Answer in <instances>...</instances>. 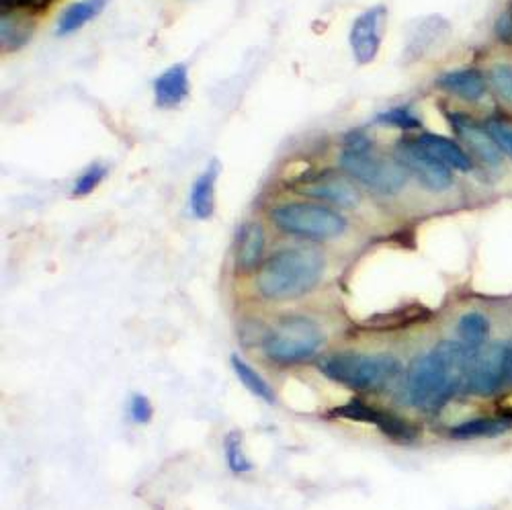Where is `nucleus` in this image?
<instances>
[{
  "mask_svg": "<svg viewBox=\"0 0 512 510\" xmlns=\"http://www.w3.org/2000/svg\"><path fill=\"white\" fill-rule=\"evenodd\" d=\"M472 355L461 343L443 340L433 351L416 357L404 379L406 402L429 412L443 408L465 386V371Z\"/></svg>",
  "mask_w": 512,
  "mask_h": 510,
  "instance_id": "1",
  "label": "nucleus"
},
{
  "mask_svg": "<svg viewBox=\"0 0 512 510\" xmlns=\"http://www.w3.org/2000/svg\"><path fill=\"white\" fill-rule=\"evenodd\" d=\"M326 261L314 248H281L256 271V289L271 302H291L312 293L324 275Z\"/></svg>",
  "mask_w": 512,
  "mask_h": 510,
  "instance_id": "2",
  "label": "nucleus"
},
{
  "mask_svg": "<svg viewBox=\"0 0 512 510\" xmlns=\"http://www.w3.org/2000/svg\"><path fill=\"white\" fill-rule=\"evenodd\" d=\"M340 168L345 170L347 177L379 197L400 193L408 181V170L398 160L379 156L363 132H351L345 138L343 152H340Z\"/></svg>",
  "mask_w": 512,
  "mask_h": 510,
  "instance_id": "3",
  "label": "nucleus"
},
{
  "mask_svg": "<svg viewBox=\"0 0 512 510\" xmlns=\"http://www.w3.org/2000/svg\"><path fill=\"white\" fill-rule=\"evenodd\" d=\"M322 375L355 392H375L400 375V361L392 355L334 353L318 363Z\"/></svg>",
  "mask_w": 512,
  "mask_h": 510,
  "instance_id": "4",
  "label": "nucleus"
},
{
  "mask_svg": "<svg viewBox=\"0 0 512 510\" xmlns=\"http://www.w3.org/2000/svg\"><path fill=\"white\" fill-rule=\"evenodd\" d=\"M322 330L308 316H285L263 336V355L279 365L293 367L310 361L322 347Z\"/></svg>",
  "mask_w": 512,
  "mask_h": 510,
  "instance_id": "5",
  "label": "nucleus"
},
{
  "mask_svg": "<svg viewBox=\"0 0 512 510\" xmlns=\"http://www.w3.org/2000/svg\"><path fill=\"white\" fill-rule=\"evenodd\" d=\"M271 222L293 238H302L310 242H326L343 236L347 232V220L320 203L293 201L283 203L271 209Z\"/></svg>",
  "mask_w": 512,
  "mask_h": 510,
  "instance_id": "6",
  "label": "nucleus"
},
{
  "mask_svg": "<svg viewBox=\"0 0 512 510\" xmlns=\"http://www.w3.org/2000/svg\"><path fill=\"white\" fill-rule=\"evenodd\" d=\"M330 414L336 418H347V420H355V422L373 424V427L381 435H386L388 439H392L394 443H400V445H412L420 439V429L410 420L396 416L390 410L365 404L361 400H351L343 406L334 408Z\"/></svg>",
  "mask_w": 512,
  "mask_h": 510,
  "instance_id": "7",
  "label": "nucleus"
},
{
  "mask_svg": "<svg viewBox=\"0 0 512 510\" xmlns=\"http://www.w3.org/2000/svg\"><path fill=\"white\" fill-rule=\"evenodd\" d=\"M506 357L508 345H488L476 351L469 359L465 371V388L469 394L492 396L496 394L506 379Z\"/></svg>",
  "mask_w": 512,
  "mask_h": 510,
  "instance_id": "8",
  "label": "nucleus"
},
{
  "mask_svg": "<svg viewBox=\"0 0 512 510\" xmlns=\"http://www.w3.org/2000/svg\"><path fill=\"white\" fill-rule=\"evenodd\" d=\"M396 160L408 170V175H414L416 181L433 193L445 191L453 185L451 168L441 164L429 152H424L416 140H400L394 152Z\"/></svg>",
  "mask_w": 512,
  "mask_h": 510,
  "instance_id": "9",
  "label": "nucleus"
},
{
  "mask_svg": "<svg viewBox=\"0 0 512 510\" xmlns=\"http://www.w3.org/2000/svg\"><path fill=\"white\" fill-rule=\"evenodd\" d=\"M388 23V9L386 7H371L365 13H361L349 33V44L353 58L359 66L371 64L381 48L383 33H386Z\"/></svg>",
  "mask_w": 512,
  "mask_h": 510,
  "instance_id": "10",
  "label": "nucleus"
},
{
  "mask_svg": "<svg viewBox=\"0 0 512 510\" xmlns=\"http://www.w3.org/2000/svg\"><path fill=\"white\" fill-rule=\"evenodd\" d=\"M297 191L312 199L330 203L334 207H345V209L357 207L361 201L357 187L349 179L334 173H322L318 177L306 179L300 187H297Z\"/></svg>",
  "mask_w": 512,
  "mask_h": 510,
  "instance_id": "11",
  "label": "nucleus"
},
{
  "mask_svg": "<svg viewBox=\"0 0 512 510\" xmlns=\"http://www.w3.org/2000/svg\"><path fill=\"white\" fill-rule=\"evenodd\" d=\"M449 119L461 142L480 162H484L490 168H498L502 164V152L494 138L488 134L486 127H482L472 117H467L463 113H453Z\"/></svg>",
  "mask_w": 512,
  "mask_h": 510,
  "instance_id": "12",
  "label": "nucleus"
},
{
  "mask_svg": "<svg viewBox=\"0 0 512 510\" xmlns=\"http://www.w3.org/2000/svg\"><path fill=\"white\" fill-rule=\"evenodd\" d=\"M449 31H451V25L439 15H431L426 19L416 21V29H412L410 35H408L404 60L406 62L420 60L424 54H429L431 50H435L441 44V41L447 37Z\"/></svg>",
  "mask_w": 512,
  "mask_h": 510,
  "instance_id": "13",
  "label": "nucleus"
},
{
  "mask_svg": "<svg viewBox=\"0 0 512 510\" xmlns=\"http://www.w3.org/2000/svg\"><path fill=\"white\" fill-rule=\"evenodd\" d=\"M191 91L189 70L185 64H177L166 68L154 80V101L160 109H175L179 107Z\"/></svg>",
  "mask_w": 512,
  "mask_h": 510,
  "instance_id": "14",
  "label": "nucleus"
},
{
  "mask_svg": "<svg viewBox=\"0 0 512 510\" xmlns=\"http://www.w3.org/2000/svg\"><path fill=\"white\" fill-rule=\"evenodd\" d=\"M265 254V230L261 224H244L236 238V269L240 273H252L261 269Z\"/></svg>",
  "mask_w": 512,
  "mask_h": 510,
  "instance_id": "15",
  "label": "nucleus"
},
{
  "mask_svg": "<svg viewBox=\"0 0 512 510\" xmlns=\"http://www.w3.org/2000/svg\"><path fill=\"white\" fill-rule=\"evenodd\" d=\"M220 177L218 160H211L209 166L195 179L189 193V209L197 220H209L216 211V183Z\"/></svg>",
  "mask_w": 512,
  "mask_h": 510,
  "instance_id": "16",
  "label": "nucleus"
},
{
  "mask_svg": "<svg viewBox=\"0 0 512 510\" xmlns=\"http://www.w3.org/2000/svg\"><path fill=\"white\" fill-rule=\"evenodd\" d=\"M414 140L424 152H429L433 158H437L441 164L449 166L451 170H461V173L472 170V160H469V156L463 152V148L459 144H455L453 140L437 136V134H420Z\"/></svg>",
  "mask_w": 512,
  "mask_h": 510,
  "instance_id": "17",
  "label": "nucleus"
},
{
  "mask_svg": "<svg viewBox=\"0 0 512 510\" xmlns=\"http://www.w3.org/2000/svg\"><path fill=\"white\" fill-rule=\"evenodd\" d=\"M439 87L447 91L449 95H455L463 101H478L486 93V80L482 72L465 68V70H455L447 72L439 78Z\"/></svg>",
  "mask_w": 512,
  "mask_h": 510,
  "instance_id": "18",
  "label": "nucleus"
},
{
  "mask_svg": "<svg viewBox=\"0 0 512 510\" xmlns=\"http://www.w3.org/2000/svg\"><path fill=\"white\" fill-rule=\"evenodd\" d=\"M109 0H78V3L68 5L56 23L58 35H72L80 31L84 25L95 21L107 7Z\"/></svg>",
  "mask_w": 512,
  "mask_h": 510,
  "instance_id": "19",
  "label": "nucleus"
},
{
  "mask_svg": "<svg viewBox=\"0 0 512 510\" xmlns=\"http://www.w3.org/2000/svg\"><path fill=\"white\" fill-rule=\"evenodd\" d=\"M35 23L29 15L3 13L0 17V46L3 52H17L29 44Z\"/></svg>",
  "mask_w": 512,
  "mask_h": 510,
  "instance_id": "20",
  "label": "nucleus"
},
{
  "mask_svg": "<svg viewBox=\"0 0 512 510\" xmlns=\"http://www.w3.org/2000/svg\"><path fill=\"white\" fill-rule=\"evenodd\" d=\"M512 429V418L500 416V418H474L463 424H457L449 431L451 439L457 441H469V439H488L504 435Z\"/></svg>",
  "mask_w": 512,
  "mask_h": 510,
  "instance_id": "21",
  "label": "nucleus"
},
{
  "mask_svg": "<svg viewBox=\"0 0 512 510\" xmlns=\"http://www.w3.org/2000/svg\"><path fill=\"white\" fill-rule=\"evenodd\" d=\"M230 363H232V369H234V373H236V377L240 379V384L254 396V398H259V400H263V402H267V404H275V400H277V396H275V390L271 388V384L269 381L256 371L250 363H246L242 357H238V355H232L230 357Z\"/></svg>",
  "mask_w": 512,
  "mask_h": 510,
  "instance_id": "22",
  "label": "nucleus"
},
{
  "mask_svg": "<svg viewBox=\"0 0 512 510\" xmlns=\"http://www.w3.org/2000/svg\"><path fill=\"white\" fill-rule=\"evenodd\" d=\"M457 332H459V343L469 353H476L486 345L490 322L486 316H482L478 312H469V314L461 316V320L457 324Z\"/></svg>",
  "mask_w": 512,
  "mask_h": 510,
  "instance_id": "23",
  "label": "nucleus"
},
{
  "mask_svg": "<svg viewBox=\"0 0 512 510\" xmlns=\"http://www.w3.org/2000/svg\"><path fill=\"white\" fill-rule=\"evenodd\" d=\"M224 455L228 461L230 472L236 476L250 474L254 470V463L246 457L244 447H242V435L238 431H232L224 439Z\"/></svg>",
  "mask_w": 512,
  "mask_h": 510,
  "instance_id": "24",
  "label": "nucleus"
},
{
  "mask_svg": "<svg viewBox=\"0 0 512 510\" xmlns=\"http://www.w3.org/2000/svg\"><path fill=\"white\" fill-rule=\"evenodd\" d=\"M107 177V166L101 162L91 164L89 168H84V173L76 179L74 187H72V195L74 197H87L91 195Z\"/></svg>",
  "mask_w": 512,
  "mask_h": 510,
  "instance_id": "25",
  "label": "nucleus"
},
{
  "mask_svg": "<svg viewBox=\"0 0 512 510\" xmlns=\"http://www.w3.org/2000/svg\"><path fill=\"white\" fill-rule=\"evenodd\" d=\"M381 123H388V125H394V127H400V130H420L422 127V121L420 117L408 109V107H396V109H390L386 113H381L377 117Z\"/></svg>",
  "mask_w": 512,
  "mask_h": 510,
  "instance_id": "26",
  "label": "nucleus"
},
{
  "mask_svg": "<svg viewBox=\"0 0 512 510\" xmlns=\"http://www.w3.org/2000/svg\"><path fill=\"white\" fill-rule=\"evenodd\" d=\"M486 130L494 138L498 148L504 150L512 158V123H508L500 117H492L486 121Z\"/></svg>",
  "mask_w": 512,
  "mask_h": 510,
  "instance_id": "27",
  "label": "nucleus"
},
{
  "mask_svg": "<svg viewBox=\"0 0 512 510\" xmlns=\"http://www.w3.org/2000/svg\"><path fill=\"white\" fill-rule=\"evenodd\" d=\"M490 82L494 91L508 103L512 105V66L508 64H496L490 72Z\"/></svg>",
  "mask_w": 512,
  "mask_h": 510,
  "instance_id": "28",
  "label": "nucleus"
},
{
  "mask_svg": "<svg viewBox=\"0 0 512 510\" xmlns=\"http://www.w3.org/2000/svg\"><path fill=\"white\" fill-rule=\"evenodd\" d=\"M127 412H130V418L136 424H146L152 420V404L144 394H134L130 398V404H127Z\"/></svg>",
  "mask_w": 512,
  "mask_h": 510,
  "instance_id": "29",
  "label": "nucleus"
},
{
  "mask_svg": "<svg viewBox=\"0 0 512 510\" xmlns=\"http://www.w3.org/2000/svg\"><path fill=\"white\" fill-rule=\"evenodd\" d=\"M0 7L5 13H37V0H0Z\"/></svg>",
  "mask_w": 512,
  "mask_h": 510,
  "instance_id": "30",
  "label": "nucleus"
}]
</instances>
